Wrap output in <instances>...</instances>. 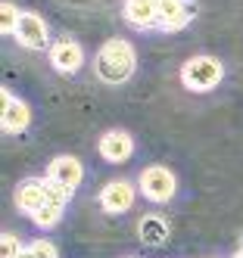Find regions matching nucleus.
<instances>
[{"instance_id":"1","label":"nucleus","mask_w":243,"mask_h":258,"mask_svg":"<svg viewBox=\"0 0 243 258\" xmlns=\"http://www.w3.org/2000/svg\"><path fill=\"white\" fill-rule=\"evenodd\" d=\"M134 66H137V56H134V47L122 38H112L100 47L97 59H93V69H97L100 81L106 84H125L131 75H134Z\"/></svg>"},{"instance_id":"2","label":"nucleus","mask_w":243,"mask_h":258,"mask_svg":"<svg viewBox=\"0 0 243 258\" xmlns=\"http://www.w3.org/2000/svg\"><path fill=\"white\" fill-rule=\"evenodd\" d=\"M224 78V66L215 56H190L181 69V81L187 90H197V94H206V90L218 87V81Z\"/></svg>"},{"instance_id":"3","label":"nucleus","mask_w":243,"mask_h":258,"mask_svg":"<svg viewBox=\"0 0 243 258\" xmlns=\"http://www.w3.org/2000/svg\"><path fill=\"white\" fill-rule=\"evenodd\" d=\"M140 190L150 202H168L175 196L178 183H175V174L165 165H150V168L140 171Z\"/></svg>"},{"instance_id":"4","label":"nucleus","mask_w":243,"mask_h":258,"mask_svg":"<svg viewBox=\"0 0 243 258\" xmlns=\"http://www.w3.org/2000/svg\"><path fill=\"white\" fill-rule=\"evenodd\" d=\"M69 199H72V193H69L66 187L47 180V202H44V209L37 212L31 221H34L37 227H53L56 221L63 218V212H66V206H69Z\"/></svg>"},{"instance_id":"5","label":"nucleus","mask_w":243,"mask_h":258,"mask_svg":"<svg viewBox=\"0 0 243 258\" xmlns=\"http://www.w3.org/2000/svg\"><path fill=\"white\" fill-rule=\"evenodd\" d=\"M13 38L28 47V50H44L47 47V22L41 19V16H34V13H22L19 16V25H16V34Z\"/></svg>"},{"instance_id":"6","label":"nucleus","mask_w":243,"mask_h":258,"mask_svg":"<svg viewBox=\"0 0 243 258\" xmlns=\"http://www.w3.org/2000/svg\"><path fill=\"white\" fill-rule=\"evenodd\" d=\"M134 199H137V190L131 187L128 180H109L103 187V193H100V206L109 215H122V212H128L134 206Z\"/></svg>"},{"instance_id":"7","label":"nucleus","mask_w":243,"mask_h":258,"mask_svg":"<svg viewBox=\"0 0 243 258\" xmlns=\"http://www.w3.org/2000/svg\"><path fill=\"white\" fill-rule=\"evenodd\" d=\"M50 62H53L56 72H63V75H75V72L81 69V62H84V50H81L78 41H72V38L56 41L50 47Z\"/></svg>"},{"instance_id":"8","label":"nucleus","mask_w":243,"mask_h":258,"mask_svg":"<svg viewBox=\"0 0 243 258\" xmlns=\"http://www.w3.org/2000/svg\"><path fill=\"white\" fill-rule=\"evenodd\" d=\"M81 177H84V168H81V162L75 156H56L50 162V168H47V180L60 183V187H66L69 193H75V187L81 183Z\"/></svg>"},{"instance_id":"9","label":"nucleus","mask_w":243,"mask_h":258,"mask_svg":"<svg viewBox=\"0 0 243 258\" xmlns=\"http://www.w3.org/2000/svg\"><path fill=\"white\" fill-rule=\"evenodd\" d=\"M44 202H47V180H37V177H28L22 180L16 187V206L19 212H25V215H37L44 209Z\"/></svg>"},{"instance_id":"10","label":"nucleus","mask_w":243,"mask_h":258,"mask_svg":"<svg viewBox=\"0 0 243 258\" xmlns=\"http://www.w3.org/2000/svg\"><path fill=\"white\" fill-rule=\"evenodd\" d=\"M0 103H4V112H0V121H4V131L10 134H19V131H25L28 121H31V112H28V106L22 100H16L10 90H4V97H0Z\"/></svg>"},{"instance_id":"11","label":"nucleus","mask_w":243,"mask_h":258,"mask_svg":"<svg viewBox=\"0 0 243 258\" xmlns=\"http://www.w3.org/2000/svg\"><path fill=\"white\" fill-rule=\"evenodd\" d=\"M131 153H134V140H131V134L125 131H106L100 137V156L112 165H119V162H128Z\"/></svg>"},{"instance_id":"12","label":"nucleus","mask_w":243,"mask_h":258,"mask_svg":"<svg viewBox=\"0 0 243 258\" xmlns=\"http://www.w3.org/2000/svg\"><path fill=\"white\" fill-rule=\"evenodd\" d=\"M137 233L147 246H162L165 239H168V224L159 218V215H147L140 224H137Z\"/></svg>"},{"instance_id":"13","label":"nucleus","mask_w":243,"mask_h":258,"mask_svg":"<svg viewBox=\"0 0 243 258\" xmlns=\"http://www.w3.org/2000/svg\"><path fill=\"white\" fill-rule=\"evenodd\" d=\"M22 243H19V236L16 233H4V236H0V258H19V255H22Z\"/></svg>"},{"instance_id":"14","label":"nucleus","mask_w":243,"mask_h":258,"mask_svg":"<svg viewBox=\"0 0 243 258\" xmlns=\"http://www.w3.org/2000/svg\"><path fill=\"white\" fill-rule=\"evenodd\" d=\"M19 16H22V13H16L13 4H4V7H0V31H4V34H16Z\"/></svg>"},{"instance_id":"15","label":"nucleus","mask_w":243,"mask_h":258,"mask_svg":"<svg viewBox=\"0 0 243 258\" xmlns=\"http://www.w3.org/2000/svg\"><path fill=\"white\" fill-rule=\"evenodd\" d=\"M31 252H34V258H56V246L47 243V239H37V243H31Z\"/></svg>"},{"instance_id":"16","label":"nucleus","mask_w":243,"mask_h":258,"mask_svg":"<svg viewBox=\"0 0 243 258\" xmlns=\"http://www.w3.org/2000/svg\"><path fill=\"white\" fill-rule=\"evenodd\" d=\"M19 258H34V252H31V246H25V249H22V255H19Z\"/></svg>"},{"instance_id":"17","label":"nucleus","mask_w":243,"mask_h":258,"mask_svg":"<svg viewBox=\"0 0 243 258\" xmlns=\"http://www.w3.org/2000/svg\"><path fill=\"white\" fill-rule=\"evenodd\" d=\"M234 258H243V252H237V255H234Z\"/></svg>"}]
</instances>
